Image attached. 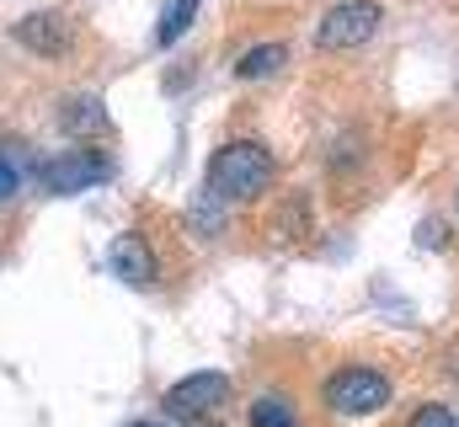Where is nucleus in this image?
<instances>
[{"label":"nucleus","instance_id":"10","mask_svg":"<svg viewBox=\"0 0 459 427\" xmlns=\"http://www.w3.org/2000/svg\"><path fill=\"white\" fill-rule=\"evenodd\" d=\"M59 123H65L70 134H102V128H108V112H102V102L81 97V102H65V107H59Z\"/></svg>","mask_w":459,"mask_h":427},{"label":"nucleus","instance_id":"12","mask_svg":"<svg viewBox=\"0 0 459 427\" xmlns=\"http://www.w3.org/2000/svg\"><path fill=\"white\" fill-rule=\"evenodd\" d=\"M406 427H459V417L444 406V401H428V406H417L411 412V423Z\"/></svg>","mask_w":459,"mask_h":427},{"label":"nucleus","instance_id":"2","mask_svg":"<svg viewBox=\"0 0 459 427\" xmlns=\"http://www.w3.org/2000/svg\"><path fill=\"white\" fill-rule=\"evenodd\" d=\"M321 396L337 417H374V412L390 406V374H379L368 363H347L337 374H326Z\"/></svg>","mask_w":459,"mask_h":427},{"label":"nucleus","instance_id":"15","mask_svg":"<svg viewBox=\"0 0 459 427\" xmlns=\"http://www.w3.org/2000/svg\"><path fill=\"white\" fill-rule=\"evenodd\" d=\"M198 427H225V423H214V417H204V423H198Z\"/></svg>","mask_w":459,"mask_h":427},{"label":"nucleus","instance_id":"8","mask_svg":"<svg viewBox=\"0 0 459 427\" xmlns=\"http://www.w3.org/2000/svg\"><path fill=\"white\" fill-rule=\"evenodd\" d=\"M283 59H289L283 43H256V48H246V54L235 59V75H240V81H262V75H278Z\"/></svg>","mask_w":459,"mask_h":427},{"label":"nucleus","instance_id":"16","mask_svg":"<svg viewBox=\"0 0 459 427\" xmlns=\"http://www.w3.org/2000/svg\"><path fill=\"white\" fill-rule=\"evenodd\" d=\"M134 427H160V423H134Z\"/></svg>","mask_w":459,"mask_h":427},{"label":"nucleus","instance_id":"1","mask_svg":"<svg viewBox=\"0 0 459 427\" xmlns=\"http://www.w3.org/2000/svg\"><path fill=\"white\" fill-rule=\"evenodd\" d=\"M204 187L220 204H251V198H262L273 187V150L256 144V139H230V144L214 150Z\"/></svg>","mask_w":459,"mask_h":427},{"label":"nucleus","instance_id":"4","mask_svg":"<svg viewBox=\"0 0 459 427\" xmlns=\"http://www.w3.org/2000/svg\"><path fill=\"white\" fill-rule=\"evenodd\" d=\"M225 401H230V374L204 369V374H187V379H177V385L166 390V417H177V423H204V417H214Z\"/></svg>","mask_w":459,"mask_h":427},{"label":"nucleus","instance_id":"5","mask_svg":"<svg viewBox=\"0 0 459 427\" xmlns=\"http://www.w3.org/2000/svg\"><path fill=\"white\" fill-rule=\"evenodd\" d=\"M108 177H113V161H108L102 150H91V144L65 150V155H54V161L43 166V187H48V193H59V198L86 193V187H102Z\"/></svg>","mask_w":459,"mask_h":427},{"label":"nucleus","instance_id":"9","mask_svg":"<svg viewBox=\"0 0 459 427\" xmlns=\"http://www.w3.org/2000/svg\"><path fill=\"white\" fill-rule=\"evenodd\" d=\"M198 5H204V0H166V11H160V22H155V43H160V48L182 43V32L198 22Z\"/></svg>","mask_w":459,"mask_h":427},{"label":"nucleus","instance_id":"7","mask_svg":"<svg viewBox=\"0 0 459 427\" xmlns=\"http://www.w3.org/2000/svg\"><path fill=\"white\" fill-rule=\"evenodd\" d=\"M70 22L59 16V11H32V16H22L16 27H11V43H22L27 54H38V59H59V54H70Z\"/></svg>","mask_w":459,"mask_h":427},{"label":"nucleus","instance_id":"11","mask_svg":"<svg viewBox=\"0 0 459 427\" xmlns=\"http://www.w3.org/2000/svg\"><path fill=\"white\" fill-rule=\"evenodd\" d=\"M246 427H299V417L283 396H256L251 412H246Z\"/></svg>","mask_w":459,"mask_h":427},{"label":"nucleus","instance_id":"14","mask_svg":"<svg viewBox=\"0 0 459 427\" xmlns=\"http://www.w3.org/2000/svg\"><path fill=\"white\" fill-rule=\"evenodd\" d=\"M417 240H422V246H438V240H449V224H438V219H428V224L417 230Z\"/></svg>","mask_w":459,"mask_h":427},{"label":"nucleus","instance_id":"17","mask_svg":"<svg viewBox=\"0 0 459 427\" xmlns=\"http://www.w3.org/2000/svg\"><path fill=\"white\" fill-rule=\"evenodd\" d=\"M455 214H459V198H455Z\"/></svg>","mask_w":459,"mask_h":427},{"label":"nucleus","instance_id":"6","mask_svg":"<svg viewBox=\"0 0 459 427\" xmlns=\"http://www.w3.org/2000/svg\"><path fill=\"white\" fill-rule=\"evenodd\" d=\"M108 267H113V278H123L128 289H150V283L160 278V262H155V240H150V235H139V230L117 235L113 246H108Z\"/></svg>","mask_w":459,"mask_h":427},{"label":"nucleus","instance_id":"13","mask_svg":"<svg viewBox=\"0 0 459 427\" xmlns=\"http://www.w3.org/2000/svg\"><path fill=\"white\" fill-rule=\"evenodd\" d=\"M22 177H27V171L16 166V155H11V150H0V204H5V198L22 187Z\"/></svg>","mask_w":459,"mask_h":427},{"label":"nucleus","instance_id":"3","mask_svg":"<svg viewBox=\"0 0 459 427\" xmlns=\"http://www.w3.org/2000/svg\"><path fill=\"white\" fill-rule=\"evenodd\" d=\"M379 22H385V11H379L374 0H342V5H332V11L321 16L316 43H321V48H332V54L363 48V43L379 32Z\"/></svg>","mask_w":459,"mask_h":427}]
</instances>
